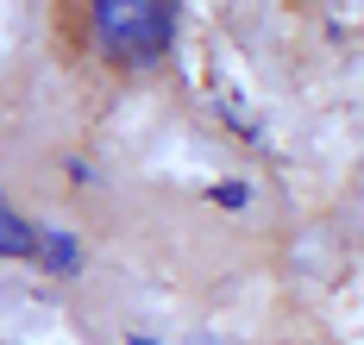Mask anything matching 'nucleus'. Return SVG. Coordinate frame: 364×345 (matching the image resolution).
Wrapping results in <instances>:
<instances>
[{
	"instance_id": "f257e3e1",
	"label": "nucleus",
	"mask_w": 364,
	"mask_h": 345,
	"mask_svg": "<svg viewBox=\"0 0 364 345\" xmlns=\"http://www.w3.org/2000/svg\"><path fill=\"white\" fill-rule=\"evenodd\" d=\"M88 38L119 70H151L170 57L176 0H88Z\"/></svg>"
},
{
	"instance_id": "f03ea898",
	"label": "nucleus",
	"mask_w": 364,
	"mask_h": 345,
	"mask_svg": "<svg viewBox=\"0 0 364 345\" xmlns=\"http://www.w3.org/2000/svg\"><path fill=\"white\" fill-rule=\"evenodd\" d=\"M32 264H44L50 270V276H75V270H82V245H75V232H38V258Z\"/></svg>"
},
{
	"instance_id": "7ed1b4c3",
	"label": "nucleus",
	"mask_w": 364,
	"mask_h": 345,
	"mask_svg": "<svg viewBox=\"0 0 364 345\" xmlns=\"http://www.w3.org/2000/svg\"><path fill=\"white\" fill-rule=\"evenodd\" d=\"M0 258H38V226L13 207H0Z\"/></svg>"
},
{
	"instance_id": "20e7f679",
	"label": "nucleus",
	"mask_w": 364,
	"mask_h": 345,
	"mask_svg": "<svg viewBox=\"0 0 364 345\" xmlns=\"http://www.w3.org/2000/svg\"><path fill=\"white\" fill-rule=\"evenodd\" d=\"M220 201V207H232V214H239V207H245V201H252V182H239V176H226V182H214V189H208Z\"/></svg>"
},
{
	"instance_id": "39448f33",
	"label": "nucleus",
	"mask_w": 364,
	"mask_h": 345,
	"mask_svg": "<svg viewBox=\"0 0 364 345\" xmlns=\"http://www.w3.org/2000/svg\"><path fill=\"white\" fill-rule=\"evenodd\" d=\"M126 345H157V339H126Z\"/></svg>"
}]
</instances>
